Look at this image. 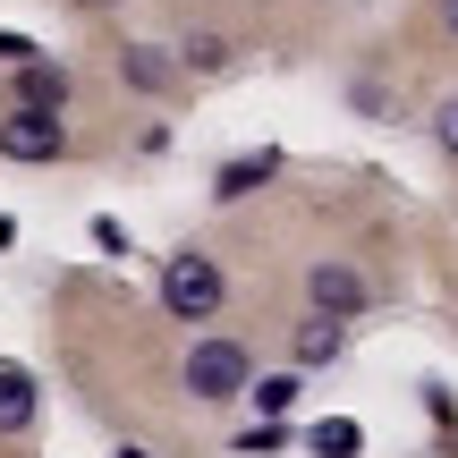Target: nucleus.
I'll return each mask as SVG.
<instances>
[{
  "label": "nucleus",
  "mask_w": 458,
  "mask_h": 458,
  "mask_svg": "<svg viewBox=\"0 0 458 458\" xmlns=\"http://www.w3.org/2000/svg\"><path fill=\"white\" fill-rule=\"evenodd\" d=\"M221 297H229V280H221V263L204 255V246L162 255V314H170V323H213Z\"/></svg>",
  "instance_id": "f257e3e1"
},
{
  "label": "nucleus",
  "mask_w": 458,
  "mask_h": 458,
  "mask_svg": "<svg viewBox=\"0 0 458 458\" xmlns=\"http://www.w3.org/2000/svg\"><path fill=\"white\" fill-rule=\"evenodd\" d=\"M179 382H187V399H204V408H229V399L255 391V365H246L238 340H196L187 365H179Z\"/></svg>",
  "instance_id": "f03ea898"
},
{
  "label": "nucleus",
  "mask_w": 458,
  "mask_h": 458,
  "mask_svg": "<svg viewBox=\"0 0 458 458\" xmlns=\"http://www.w3.org/2000/svg\"><path fill=\"white\" fill-rule=\"evenodd\" d=\"M306 297H314V314H331V323H357L365 306H374V280L357 272V263H340V255H323L306 272Z\"/></svg>",
  "instance_id": "7ed1b4c3"
},
{
  "label": "nucleus",
  "mask_w": 458,
  "mask_h": 458,
  "mask_svg": "<svg viewBox=\"0 0 458 458\" xmlns=\"http://www.w3.org/2000/svg\"><path fill=\"white\" fill-rule=\"evenodd\" d=\"M68 153V128L51 111H9L0 119V162H60Z\"/></svg>",
  "instance_id": "20e7f679"
},
{
  "label": "nucleus",
  "mask_w": 458,
  "mask_h": 458,
  "mask_svg": "<svg viewBox=\"0 0 458 458\" xmlns=\"http://www.w3.org/2000/svg\"><path fill=\"white\" fill-rule=\"evenodd\" d=\"M9 111H51V119H60L68 111V68L60 60H26V68H17V102H9Z\"/></svg>",
  "instance_id": "39448f33"
},
{
  "label": "nucleus",
  "mask_w": 458,
  "mask_h": 458,
  "mask_svg": "<svg viewBox=\"0 0 458 458\" xmlns=\"http://www.w3.org/2000/svg\"><path fill=\"white\" fill-rule=\"evenodd\" d=\"M340 348H348V323H331V314H306V323L289 331V357L297 365H340Z\"/></svg>",
  "instance_id": "423d86ee"
},
{
  "label": "nucleus",
  "mask_w": 458,
  "mask_h": 458,
  "mask_svg": "<svg viewBox=\"0 0 458 458\" xmlns=\"http://www.w3.org/2000/svg\"><path fill=\"white\" fill-rule=\"evenodd\" d=\"M272 170H280V153H272V145H263V153H238V162H221V170H213V196H221V204H238V196H255Z\"/></svg>",
  "instance_id": "0eeeda50"
},
{
  "label": "nucleus",
  "mask_w": 458,
  "mask_h": 458,
  "mask_svg": "<svg viewBox=\"0 0 458 458\" xmlns=\"http://www.w3.org/2000/svg\"><path fill=\"white\" fill-rule=\"evenodd\" d=\"M119 77H128L136 94H170L179 60H170V51H153V43H128V51H119Z\"/></svg>",
  "instance_id": "6e6552de"
},
{
  "label": "nucleus",
  "mask_w": 458,
  "mask_h": 458,
  "mask_svg": "<svg viewBox=\"0 0 458 458\" xmlns=\"http://www.w3.org/2000/svg\"><path fill=\"white\" fill-rule=\"evenodd\" d=\"M34 408H43V391H34V374H17V365H0V433H26Z\"/></svg>",
  "instance_id": "1a4fd4ad"
},
{
  "label": "nucleus",
  "mask_w": 458,
  "mask_h": 458,
  "mask_svg": "<svg viewBox=\"0 0 458 458\" xmlns=\"http://www.w3.org/2000/svg\"><path fill=\"white\" fill-rule=\"evenodd\" d=\"M246 399L263 408V425H289V408H297V374H263Z\"/></svg>",
  "instance_id": "9d476101"
},
{
  "label": "nucleus",
  "mask_w": 458,
  "mask_h": 458,
  "mask_svg": "<svg viewBox=\"0 0 458 458\" xmlns=\"http://www.w3.org/2000/svg\"><path fill=\"white\" fill-rule=\"evenodd\" d=\"M357 442H365V433L348 425V416H331V425H314V433H306V450H314V458H357Z\"/></svg>",
  "instance_id": "9b49d317"
},
{
  "label": "nucleus",
  "mask_w": 458,
  "mask_h": 458,
  "mask_svg": "<svg viewBox=\"0 0 458 458\" xmlns=\"http://www.w3.org/2000/svg\"><path fill=\"white\" fill-rule=\"evenodd\" d=\"M221 60H229V43H221V34H187V43H179V68H204V77H213Z\"/></svg>",
  "instance_id": "f8f14e48"
},
{
  "label": "nucleus",
  "mask_w": 458,
  "mask_h": 458,
  "mask_svg": "<svg viewBox=\"0 0 458 458\" xmlns=\"http://www.w3.org/2000/svg\"><path fill=\"white\" fill-rule=\"evenodd\" d=\"M280 442H289V425H255V433H238V458H272Z\"/></svg>",
  "instance_id": "ddd939ff"
},
{
  "label": "nucleus",
  "mask_w": 458,
  "mask_h": 458,
  "mask_svg": "<svg viewBox=\"0 0 458 458\" xmlns=\"http://www.w3.org/2000/svg\"><path fill=\"white\" fill-rule=\"evenodd\" d=\"M433 145H442V153H450V162H458V94L442 102V111H433Z\"/></svg>",
  "instance_id": "4468645a"
},
{
  "label": "nucleus",
  "mask_w": 458,
  "mask_h": 458,
  "mask_svg": "<svg viewBox=\"0 0 458 458\" xmlns=\"http://www.w3.org/2000/svg\"><path fill=\"white\" fill-rule=\"evenodd\" d=\"M26 60H43V51H34L26 34H0V68H9V77H17V68H26Z\"/></svg>",
  "instance_id": "2eb2a0df"
},
{
  "label": "nucleus",
  "mask_w": 458,
  "mask_h": 458,
  "mask_svg": "<svg viewBox=\"0 0 458 458\" xmlns=\"http://www.w3.org/2000/svg\"><path fill=\"white\" fill-rule=\"evenodd\" d=\"M442 26H450V34H458V0H442Z\"/></svg>",
  "instance_id": "dca6fc26"
},
{
  "label": "nucleus",
  "mask_w": 458,
  "mask_h": 458,
  "mask_svg": "<svg viewBox=\"0 0 458 458\" xmlns=\"http://www.w3.org/2000/svg\"><path fill=\"white\" fill-rule=\"evenodd\" d=\"M9 238H17V221H0V246H9Z\"/></svg>",
  "instance_id": "f3484780"
},
{
  "label": "nucleus",
  "mask_w": 458,
  "mask_h": 458,
  "mask_svg": "<svg viewBox=\"0 0 458 458\" xmlns=\"http://www.w3.org/2000/svg\"><path fill=\"white\" fill-rule=\"evenodd\" d=\"M77 9H102V0H77Z\"/></svg>",
  "instance_id": "a211bd4d"
},
{
  "label": "nucleus",
  "mask_w": 458,
  "mask_h": 458,
  "mask_svg": "<svg viewBox=\"0 0 458 458\" xmlns=\"http://www.w3.org/2000/svg\"><path fill=\"white\" fill-rule=\"evenodd\" d=\"M119 458H145V450H119Z\"/></svg>",
  "instance_id": "6ab92c4d"
}]
</instances>
